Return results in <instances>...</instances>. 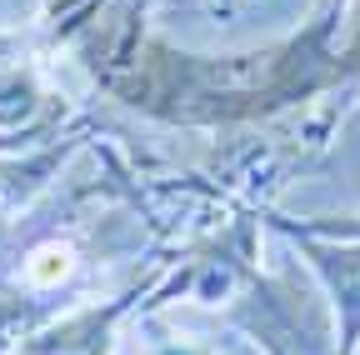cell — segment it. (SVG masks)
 Returning a JSON list of instances; mask_svg holds the SVG:
<instances>
[{
    "label": "cell",
    "instance_id": "1",
    "mask_svg": "<svg viewBox=\"0 0 360 355\" xmlns=\"http://www.w3.org/2000/svg\"><path fill=\"white\" fill-rule=\"evenodd\" d=\"M30 280L35 285H51V280H60V276H70V250L65 245H40L35 255H30Z\"/></svg>",
    "mask_w": 360,
    "mask_h": 355
}]
</instances>
